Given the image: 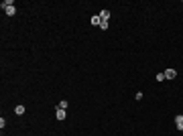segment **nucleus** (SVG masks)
Instances as JSON below:
<instances>
[{
    "mask_svg": "<svg viewBox=\"0 0 183 136\" xmlns=\"http://www.w3.org/2000/svg\"><path fill=\"white\" fill-rule=\"evenodd\" d=\"M175 77H177V71L175 69H167L165 71V79H175Z\"/></svg>",
    "mask_w": 183,
    "mask_h": 136,
    "instance_id": "f257e3e1",
    "label": "nucleus"
},
{
    "mask_svg": "<svg viewBox=\"0 0 183 136\" xmlns=\"http://www.w3.org/2000/svg\"><path fill=\"white\" fill-rule=\"evenodd\" d=\"M108 18H110V10H102L100 12V20H106L108 22Z\"/></svg>",
    "mask_w": 183,
    "mask_h": 136,
    "instance_id": "f03ea898",
    "label": "nucleus"
},
{
    "mask_svg": "<svg viewBox=\"0 0 183 136\" xmlns=\"http://www.w3.org/2000/svg\"><path fill=\"white\" fill-rule=\"evenodd\" d=\"M175 126H177L179 130L183 128V116H175Z\"/></svg>",
    "mask_w": 183,
    "mask_h": 136,
    "instance_id": "7ed1b4c3",
    "label": "nucleus"
},
{
    "mask_svg": "<svg viewBox=\"0 0 183 136\" xmlns=\"http://www.w3.org/2000/svg\"><path fill=\"white\" fill-rule=\"evenodd\" d=\"M4 12H6L8 16H14V12H16V8H14V6H6V8H4Z\"/></svg>",
    "mask_w": 183,
    "mask_h": 136,
    "instance_id": "20e7f679",
    "label": "nucleus"
},
{
    "mask_svg": "<svg viewBox=\"0 0 183 136\" xmlns=\"http://www.w3.org/2000/svg\"><path fill=\"white\" fill-rule=\"evenodd\" d=\"M65 116H67L65 110H59V108H57V120H65Z\"/></svg>",
    "mask_w": 183,
    "mask_h": 136,
    "instance_id": "39448f33",
    "label": "nucleus"
},
{
    "mask_svg": "<svg viewBox=\"0 0 183 136\" xmlns=\"http://www.w3.org/2000/svg\"><path fill=\"white\" fill-rule=\"evenodd\" d=\"M100 14H96V16H92V25H96V27H100Z\"/></svg>",
    "mask_w": 183,
    "mask_h": 136,
    "instance_id": "423d86ee",
    "label": "nucleus"
},
{
    "mask_svg": "<svg viewBox=\"0 0 183 136\" xmlns=\"http://www.w3.org/2000/svg\"><path fill=\"white\" fill-rule=\"evenodd\" d=\"M67 106H69V104H67L65 100H61V102L57 104V108H59V110H67Z\"/></svg>",
    "mask_w": 183,
    "mask_h": 136,
    "instance_id": "0eeeda50",
    "label": "nucleus"
},
{
    "mask_svg": "<svg viewBox=\"0 0 183 136\" xmlns=\"http://www.w3.org/2000/svg\"><path fill=\"white\" fill-rule=\"evenodd\" d=\"M14 112H16L18 116H23V114H25V106H16V108H14Z\"/></svg>",
    "mask_w": 183,
    "mask_h": 136,
    "instance_id": "6e6552de",
    "label": "nucleus"
},
{
    "mask_svg": "<svg viewBox=\"0 0 183 136\" xmlns=\"http://www.w3.org/2000/svg\"><path fill=\"white\" fill-rule=\"evenodd\" d=\"M155 79H157V81H163V79H165V71H161V73H157V75H155Z\"/></svg>",
    "mask_w": 183,
    "mask_h": 136,
    "instance_id": "1a4fd4ad",
    "label": "nucleus"
},
{
    "mask_svg": "<svg viewBox=\"0 0 183 136\" xmlns=\"http://www.w3.org/2000/svg\"><path fill=\"white\" fill-rule=\"evenodd\" d=\"M6 6H14V2H12V0H4V2H2V8H6Z\"/></svg>",
    "mask_w": 183,
    "mask_h": 136,
    "instance_id": "9d476101",
    "label": "nucleus"
},
{
    "mask_svg": "<svg viewBox=\"0 0 183 136\" xmlns=\"http://www.w3.org/2000/svg\"><path fill=\"white\" fill-rule=\"evenodd\" d=\"M100 29H102V31H106V29H108V22H106V20H102V22H100Z\"/></svg>",
    "mask_w": 183,
    "mask_h": 136,
    "instance_id": "9b49d317",
    "label": "nucleus"
},
{
    "mask_svg": "<svg viewBox=\"0 0 183 136\" xmlns=\"http://www.w3.org/2000/svg\"><path fill=\"white\" fill-rule=\"evenodd\" d=\"M181 132H183V128H181Z\"/></svg>",
    "mask_w": 183,
    "mask_h": 136,
    "instance_id": "f8f14e48",
    "label": "nucleus"
}]
</instances>
